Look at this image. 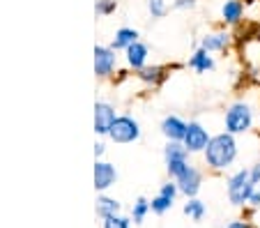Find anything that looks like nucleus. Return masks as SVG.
Here are the masks:
<instances>
[{"label":"nucleus","mask_w":260,"mask_h":228,"mask_svg":"<svg viewBox=\"0 0 260 228\" xmlns=\"http://www.w3.org/2000/svg\"><path fill=\"white\" fill-rule=\"evenodd\" d=\"M184 214H187L189 219H193V221H201V219L205 217V203L198 199H189L187 203H184Z\"/></svg>","instance_id":"obj_19"},{"label":"nucleus","mask_w":260,"mask_h":228,"mask_svg":"<svg viewBox=\"0 0 260 228\" xmlns=\"http://www.w3.org/2000/svg\"><path fill=\"white\" fill-rule=\"evenodd\" d=\"M253 37L260 42V23H255V28H253Z\"/></svg>","instance_id":"obj_31"},{"label":"nucleus","mask_w":260,"mask_h":228,"mask_svg":"<svg viewBox=\"0 0 260 228\" xmlns=\"http://www.w3.org/2000/svg\"><path fill=\"white\" fill-rule=\"evenodd\" d=\"M189 150L184 148L182 141H168L166 148H164V159L166 161H173V159H189Z\"/></svg>","instance_id":"obj_17"},{"label":"nucleus","mask_w":260,"mask_h":228,"mask_svg":"<svg viewBox=\"0 0 260 228\" xmlns=\"http://www.w3.org/2000/svg\"><path fill=\"white\" fill-rule=\"evenodd\" d=\"M120 212V203L115 199H108V196H99L97 199V214L102 219L113 217V214Z\"/></svg>","instance_id":"obj_18"},{"label":"nucleus","mask_w":260,"mask_h":228,"mask_svg":"<svg viewBox=\"0 0 260 228\" xmlns=\"http://www.w3.org/2000/svg\"><path fill=\"white\" fill-rule=\"evenodd\" d=\"M189 122H184L177 115H166L161 120V134L166 136L168 141H184V134H187Z\"/></svg>","instance_id":"obj_12"},{"label":"nucleus","mask_w":260,"mask_h":228,"mask_svg":"<svg viewBox=\"0 0 260 228\" xmlns=\"http://www.w3.org/2000/svg\"><path fill=\"white\" fill-rule=\"evenodd\" d=\"M249 205H251V208H260V189H255V191L251 193Z\"/></svg>","instance_id":"obj_29"},{"label":"nucleus","mask_w":260,"mask_h":228,"mask_svg":"<svg viewBox=\"0 0 260 228\" xmlns=\"http://www.w3.org/2000/svg\"><path fill=\"white\" fill-rule=\"evenodd\" d=\"M104 228H129V219L120 217V214H113V217L104 219Z\"/></svg>","instance_id":"obj_25"},{"label":"nucleus","mask_w":260,"mask_h":228,"mask_svg":"<svg viewBox=\"0 0 260 228\" xmlns=\"http://www.w3.org/2000/svg\"><path fill=\"white\" fill-rule=\"evenodd\" d=\"M115 10H118V3H115V0H97V3H94L97 16H108V14H113Z\"/></svg>","instance_id":"obj_23"},{"label":"nucleus","mask_w":260,"mask_h":228,"mask_svg":"<svg viewBox=\"0 0 260 228\" xmlns=\"http://www.w3.org/2000/svg\"><path fill=\"white\" fill-rule=\"evenodd\" d=\"M118 55L111 46H94V74L99 79H108L115 72Z\"/></svg>","instance_id":"obj_6"},{"label":"nucleus","mask_w":260,"mask_h":228,"mask_svg":"<svg viewBox=\"0 0 260 228\" xmlns=\"http://www.w3.org/2000/svg\"><path fill=\"white\" fill-rule=\"evenodd\" d=\"M231 44H233V35L228 30H216V32H210V35H205L201 40V49H205L207 53H221Z\"/></svg>","instance_id":"obj_11"},{"label":"nucleus","mask_w":260,"mask_h":228,"mask_svg":"<svg viewBox=\"0 0 260 228\" xmlns=\"http://www.w3.org/2000/svg\"><path fill=\"white\" fill-rule=\"evenodd\" d=\"M187 169H189V159H173V161H166V171L173 180L180 178Z\"/></svg>","instance_id":"obj_21"},{"label":"nucleus","mask_w":260,"mask_h":228,"mask_svg":"<svg viewBox=\"0 0 260 228\" xmlns=\"http://www.w3.org/2000/svg\"><path fill=\"white\" fill-rule=\"evenodd\" d=\"M189 67H191L193 72H198V74H205V72L214 70V58H212L205 49H198V51H193V55L189 58Z\"/></svg>","instance_id":"obj_15"},{"label":"nucleus","mask_w":260,"mask_h":228,"mask_svg":"<svg viewBox=\"0 0 260 228\" xmlns=\"http://www.w3.org/2000/svg\"><path fill=\"white\" fill-rule=\"evenodd\" d=\"M175 182L180 187V193H184L187 199H196V193L201 191V184H203V173L193 164H189V169L180 178H175Z\"/></svg>","instance_id":"obj_8"},{"label":"nucleus","mask_w":260,"mask_h":228,"mask_svg":"<svg viewBox=\"0 0 260 228\" xmlns=\"http://www.w3.org/2000/svg\"><path fill=\"white\" fill-rule=\"evenodd\" d=\"M196 0H173V10H193Z\"/></svg>","instance_id":"obj_26"},{"label":"nucleus","mask_w":260,"mask_h":228,"mask_svg":"<svg viewBox=\"0 0 260 228\" xmlns=\"http://www.w3.org/2000/svg\"><path fill=\"white\" fill-rule=\"evenodd\" d=\"M253 127V111L246 102H235L226 109V132L233 136L244 134Z\"/></svg>","instance_id":"obj_3"},{"label":"nucleus","mask_w":260,"mask_h":228,"mask_svg":"<svg viewBox=\"0 0 260 228\" xmlns=\"http://www.w3.org/2000/svg\"><path fill=\"white\" fill-rule=\"evenodd\" d=\"M147 10H150L152 19H161L168 12V5H166V0H147Z\"/></svg>","instance_id":"obj_24"},{"label":"nucleus","mask_w":260,"mask_h":228,"mask_svg":"<svg viewBox=\"0 0 260 228\" xmlns=\"http://www.w3.org/2000/svg\"><path fill=\"white\" fill-rule=\"evenodd\" d=\"M221 19L226 25H240L244 19V3L242 0H226L221 7Z\"/></svg>","instance_id":"obj_13"},{"label":"nucleus","mask_w":260,"mask_h":228,"mask_svg":"<svg viewBox=\"0 0 260 228\" xmlns=\"http://www.w3.org/2000/svg\"><path fill=\"white\" fill-rule=\"evenodd\" d=\"M249 173H251V182H253V184H260V161L251 166Z\"/></svg>","instance_id":"obj_27"},{"label":"nucleus","mask_w":260,"mask_h":228,"mask_svg":"<svg viewBox=\"0 0 260 228\" xmlns=\"http://www.w3.org/2000/svg\"><path fill=\"white\" fill-rule=\"evenodd\" d=\"M147 212H152V208H150V201H147L145 196H141V199L134 203V208H132L134 223H143V219L147 217Z\"/></svg>","instance_id":"obj_20"},{"label":"nucleus","mask_w":260,"mask_h":228,"mask_svg":"<svg viewBox=\"0 0 260 228\" xmlns=\"http://www.w3.org/2000/svg\"><path fill=\"white\" fill-rule=\"evenodd\" d=\"M147 55H150V49H147V44H143V42H136V44H132L127 49V64L132 67L134 72H141L143 67L147 64Z\"/></svg>","instance_id":"obj_14"},{"label":"nucleus","mask_w":260,"mask_h":228,"mask_svg":"<svg viewBox=\"0 0 260 228\" xmlns=\"http://www.w3.org/2000/svg\"><path fill=\"white\" fill-rule=\"evenodd\" d=\"M255 191V184L251 182V173L249 169H240L237 173H233L228 178V199L235 208H244L249 205L251 193Z\"/></svg>","instance_id":"obj_2"},{"label":"nucleus","mask_w":260,"mask_h":228,"mask_svg":"<svg viewBox=\"0 0 260 228\" xmlns=\"http://www.w3.org/2000/svg\"><path fill=\"white\" fill-rule=\"evenodd\" d=\"M203 157H205L207 169H212L214 173L226 171L228 166L237 159V141H235V136L228 134V132L212 136L210 143H207V148H205V152H203Z\"/></svg>","instance_id":"obj_1"},{"label":"nucleus","mask_w":260,"mask_h":228,"mask_svg":"<svg viewBox=\"0 0 260 228\" xmlns=\"http://www.w3.org/2000/svg\"><path fill=\"white\" fill-rule=\"evenodd\" d=\"M177 67H182V64H173V67H166V64H145L141 72H136V76L145 85H150V88H159L168 79L171 70H177Z\"/></svg>","instance_id":"obj_7"},{"label":"nucleus","mask_w":260,"mask_h":228,"mask_svg":"<svg viewBox=\"0 0 260 228\" xmlns=\"http://www.w3.org/2000/svg\"><path fill=\"white\" fill-rule=\"evenodd\" d=\"M138 42V30L134 28H120L118 32H115L113 37V44H111V49L113 51H127L132 44H136Z\"/></svg>","instance_id":"obj_16"},{"label":"nucleus","mask_w":260,"mask_h":228,"mask_svg":"<svg viewBox=\"0 0 260 228\" xmlns=\"http://www.w3.org/2000/svg\"><path fill=\"white\" fill-rule=\"evenodd\" d=\"M150 208H152L154 214H166L168 210L173 208V201H168L166 196H161V193H157L152 201H150Z\"/></svg>","instance_id":"obj_22"},{"label":"nucleus","mask_w":260,"mask_h":228,"mask_svg":"<svg viewBox=\"0 0 260 228\" xmlns=\"http://www.w3.org/2000/svg\"><path fill=\"white\" fill-rule=\"evenodd\" d=\"M115 180H118V171L113 164L108 161H97L94 164V189L97 191H106L108 187H113Z\"/></svg>","instance_id":"obj_10"},{"label":"nucleus","mask_w":260,"mask_h":228,"mask_svg":"<svg viewBox=\"0 0 260 228\" xmlns=\"http://www.w3.org/2000/svg\"><path fill=\"white\" fill-rule=\"evenodd\" d=\"M115 118H118L115 109L108 104V102H97V104H94V132H97L99 136H108Z\"/></svg>","instance_id":"obj_9"},{"label":"nucleus","mask_w":260,"mask_h":228,"mask_svg":"<svg viewBox=\"0 0 260 228\" xmlns=\"http://www.w3.org/2000/svg\"><path fill=\"white\" fill-rule=\"evenodd\" d=\"M212 136L207 134V129L203 127L201 122H189L187 127V134H184V148L189 150L191 154H198V152H205L207 143H210Z\"/></svg>","instance_id":"obj_5"},{"label":"nucleus","mask_w":260,"mask_h":228,"mask_svg":"<svg viewBox=\"0 0 260 228\" xmlns=\"http://www.w3.org/2000/svg\"><path fill=\"white\" fill-rule=\"evenodd\" d=\"M226 228H253V223L246 221V219H235V221H231Z\"/></svg>","instance_id":"obj_28"},{"label":"nucleus","mask_w":260,"mask_h":228,"mask_svg":"<svg viewBox=\"0 0 260 228\" xmlns=\"http://www.w3.org/2000/svg\"><path fill=\"white\" fill-rule=\"evenodd\" d=\"M108 139L120 145L134 143V141L141 139V124H138V120H134L132 115H118L113 127H111V132H108Z\"/></svg>","instance_id":"obj_4"},{"label":"nucleus","mask_w":260,"mask_h":228,"mask_svg":"<svg viewBox=\"0 0 260 228\" xmlns=\"http://www.w3.org/2000/svg\"><path fill=\"white\" fill-rule=\"evenodd\" d=\"M104 150H106V148H104V143H97V145H94V154H97V157H102Z\"/></svg>","instance_id":"obj_30"}]
</instances>
